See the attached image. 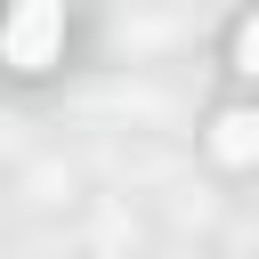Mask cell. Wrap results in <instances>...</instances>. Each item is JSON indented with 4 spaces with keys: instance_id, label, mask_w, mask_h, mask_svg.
<instances>
[{
    "instance_id": "cell-1",
    "label": "cell",
    "mask_w": 259,
    "mask_h": 259,
    "mask_svg": "<svg viewBox=\"0 0 259 259\" xmlns=\"http://www.w3.org/2000/svg\"><path fill=\"white\" fill-rule=\"evenodd\" d=\"M57 49H65V0H8L0 57L16 73H40V65H57Z\"/></svg>"
},
{
    "instance_id": "cell-2",
    "label": "cell",
    "mask_w": 259,
    "mask_h": 259,
    "mask_svg": "<svg viewBox=\"0 0 259 259\" xmlns=\"http://www.w3.org/2000/svg\"><path fill=\"white\" fill-rule=\"evenodd\" d=\"M210 146H219V162H251V154H259V113H243V105L219 113V121H210Z\"/></svg>"
},
{
    "instance_id": "cell-3",
    "label": "cell",
    "mask_w": 259,
    "mask_h": 259,
    "mask_svg": "<svg viewBox=\"0 0 259 259\" xmlns=\"http://www.w3.org/2000/svg\"><path fill=\"white\" fill-rule=\"evenodd\" d=\"M235 65H243V73H251V81H259V16H251V24H243V32H235Z\"/></svg>"
}]
</instances>
